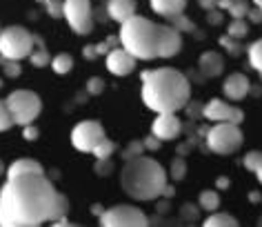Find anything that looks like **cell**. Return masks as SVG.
<instances>
[{"label":"cell","instance_id":"1","mask_svg":"<svg viewBox=\"0 0 262 227\" xmlns=\"http://www.w3.org/2000/svg\"><path fill=\"white\" fill-rule=\"evenodd\" d=\"M69 210L67 198L45 174L14 176L0 190V225L36 227L45 220H56Z\"/></svg>","mask_w":262,"mask_h":227},{"label":"cell","instance_id":"2","mask_svg":"<svg viewBox=\"0 0 262 227\" xmlns=\"http://www.w3.org/2000/svg\"><path fill=\"white\" fill-rule=\"evenodd\" d=\"M142 100L156 114L180 112L189 105L191 85L187 76L171 67H158L142 71Z\"/></svg>","mask_w":262,"mask_h":227},{"label":"cell","instance_id":"3","mask_svg":"<svg viewBox=\"0 0 262 227\" xmlns=\"http://www.w3.org/2000/svg\"><path fill=\"white\" fill-rule=\"evenodd\" d=\"M124 194L136 200H154L167 190V172L158 160L149 156H131L120 172Z\"/></svg>","mask_w":262,"mask_h":227},{"label":"cell","instance_id":"4","mask_svg":"<svg viewBox=\"0 0 262 227\" xmlns=\"http://www.w3.org/2000/svg\"><path fill=\"white\" fill-rule=\"evenodd\" d=\"M120 34L118 40L131 56L142 58V60H151L158 58V43H160V25L151 23L145 16L134 14L120 23Z\"/></svg>","mask_w":262,"mask_h":227},{"label":"cell","instance_id":"5","mask_svg":"<svg viewBox=\"0 0 262 227\" xmlns=\"http://www.w3.org/2000/svg\"><path fill=\"white\" fill-rule=\"evenodd\" d=\"M34 51V36L20 25H11L0 31V56L23 60Z\"/></svg>","mask_w":262,"mask_h":227},{"label":"cell","instance_id":"6","mask_svg":"<svg viewBox=\"0 0 262 227\" xmlns=\"http://www.w3.org/2000/svg\"><path fill=\"white\" fill-rule=\"evenodd\" d=\"M7 107L11 116H14L16 125H29L34 122L42 112V100L40 96L29 92V89H16L7 96Z\"/></svg>","mask_w":262,"mask_h":227},{"label":"cell","instance_id":"7","mask_svg":"<svg viewBox=\"0 0 262 227\" xmlns=\"http://www.w3.org/2000/svg\"><path fill=\"white\" fill-rule=\"evenodd\" d=\"M205 136L209 149L220 154V156L238 152L242 145V132L235 122H215V127L209 129Z\"/></svg>","mask_w":262,"mask_h":227},{"label":"cell","instance_id":"8","mask_svg":"<svg viewBox=\"0 0 262 227\" xmlns=\"http://www.w3.org/2000/svg\"><path fill=\"white\" fill-rule=\"evenodd\" d=\"M62 18L76 34H91V29H94L91 0H62Z\"/></svg>","mask_w":262,"mask_h":227},{"label":"cell","instance_id":"9","mask_svg":"<svg viewBox=\"0 0 262 227\" xmlns=\"http://www.w3.org/2000/svg\"><path fill=\"white\" fill-rule=\"evenodd\" d=\"M100 225L102 227H145L149 225V218L138 207L116 205L100 214Z\"/></svg>","mask_w":262,"mask_h":227},{"label":"cell","instance_id":"10","mask_svg":"<svg viewBox=\"0 0 262 227\" xmlns=\"http://www.w3.org/2000/svg\"><path fill=\"white\" fill-rule=\"evenodd\" d=\"M104 138V129L98 120H82L78 122L71 132V145H74L78 152H84V154H91L98 142Z\"/></svg>","mask_w":262,"mask_h":227},{"label":"cell","instance_id":"11","mask_svg":"<svg viewBox=\"0 0 262 227\" xmlns=\"http://www.w3.org/2000/svg\"><path fill=\"white\" fill-rule=\"evenodd\" d=\"M202 116H205L207 120L211 122H235V125H240L242 122V109L229 105L225 100H209L205 107H202Z\"/></svg>","mask_w":262,"mask_h":227},{"label":"cell","instance_id":"12","mask_svg":"<svg viewBox=\"0 0 262 227\" xmlns=\"http://www.w3.org/2000/svg\"><path fill=\"white\" fill-rule=\"evenodd\" d=\"M180 132H182V122H180L178 116H176V112L158 114L154 120V125H151V134L158 140H173L180 136Z\"/></svg>","mask_w":262,"mask_h":227},{"label":"cell","instance_id":"13","mask_svg":"<svg viewBox=\"0 0 262 227\" xmlns=\"http://www.w3.org/2000/svg\"><path fill=\"white\" fill-rule=\"evenodd\" d=\"M136 60L138 58L131 56L124 47H116L107 54V69L114 76H129L136 69Z\"/></svg>","mask_w":262,"mask_h":227},{"label":"cell","instance_id":"14","mask_svg":"<svg viewBox=\"0 0 262 227\" xmlns=\"http://www.w3.org/2000/svg\"><path fill=\"white\" fill-rule=\"evenodd\" d=\"M182 49V38L180 31L171 27V25H160V43H158V56L169 58L176 56Z\"/></svg>","mask_w":262,"mask_h":227},{"label":"cell","instance_id":"15","mask_svg":"<svg viewBox=\"0 0 262 227\" xmlns=\"http://www.w3.org/2000/svg\"><path fill=\"white\" fill-rule=\"evenodd\" d=\"M249 89H251V85H249V78L245 74H231L222 82V92L229 100H242L249 94Z\"/></svg>","mask_w":262,"mask_h":227},{"label":"cell","instance_id":"16","mask_svg":"<svg viewBox=\"0 0 262 227\" xmlns=\"http://www.w3.org/2000/svg\"><path fill=\"white\" fill-rule=\"evenodd\" d=\"M107 14H109L111 20L124 23L127 18H131L136 14V0H109Z\"/></svg>","mask_w":262,"mask_h":227},{"label":"cell","instance_id":"17","mask_svg":"<svg viewBox=\"0 0 262 227\" xmlns=\"http://www.w3.org/2000/svg\"><path fill=\"white\" fill-rule=\"evenodd\" d=\"M187 7V0H151V9L162 18H173L182 14Z\"/></svg>","mask_w":262,"mask_h":227},{"label":"cell","instance_id":"18","mask_svg":"<svg viewBox=\"0 0 262 227\" xmlns=\"http://www.w3.org/2000/svg\"><path fill=\"white\" fill-rule=\"evenodd\" d=\"M25 174H45L42 165L38 160H31V158H18L16 163L9 165L7 170V176L14 178V176H25Z\"/></svg>","mask_w":262,"mask_h":227},{"label":"cell","instance_id":"19","mask_svg":"<svg viewBox=\"0 0 262 227\" xmlns=\"http://www.w3.org/2000/svg\"><path fill=\"white\" fill-rule=\"evenodd\" d=\"M200 71L205 76H220L222 74V58L215 51H207L200 56Z\"/></svg>","mask_w":262,"mask_h":227},{"label":"cell","instance_id":"20","mask_svg":"<svg viewBox=\"0 0 262 227\" xmlns=\"http://www.w3.org/2000/svg\"><path fill=\"white\" fill-rule=\"evenodd\" d=\"M51 69H54L56 74H69V71L74 69V58L69 54H58L51 58Z\"/></svg>","mask_w":262,"mask_h":227},{"label":"cell","instance_id":"21","mask_svg":"<svg viewBox=\"0 0 262 227\" xmlns=\"http://www.w3.org/2000/svg\"><path fill=\"white\" fill-rule=\"evenodd\" d=\"M238 220L229 214H209V218L205 220V227H235Z\"/></svg>","mask_w":262,"mask_h":227},{"label":"cell","instance_id":"22","mask_svg":"<svg viewBox=\"0 0 262 227\" xmlns=\"http://www.w3.org/2000/svg\"><path fill=\"white\" fill-rule=\"evenodd\" d=\"M198 205L205 212H215L218 210V205H220V196L215 192H211V190H205L200 194V198H198Z\"/></svg>","mask_w":262,"mask_h":227},{"label":"cell","instance_id":"23","mask_svg":"<svg viewBox=\"0 0 262 227\" xmlns=\"http://www.w3.org/2000/svg\"><path fill=\"white\" fill-rule=\"evenodd\" d=\"M249 63H251V67L262 76V38L249 47Z\"/></svg>","mask_w":262,"mask_h":227},{"label":"cell","instance_id":"24","mask_svg":"<svg viewBox=\"0 0 262 227\" xmlns=\"http://www.w3.org/2000/svg\"><path fill=\"white\" fill-rule=\"evenodd\" d=\"M114 152H116V145L107 138V136H104V138L98 142L94 149H91V154H94L96 158H111V154H114Z\"/></svg>","mask_w":262,"mask_h":227},{"label":"cell","instance_id":"25","mask_svg":"<svg viewBox=\"0 0 262 227\" xmlns=\"http://www.w3.org/2000/svg\"><path fill=\"white\" fill-rule=\"evenodd\" d=\"M247 31H249V27H247V23L242 20V18H233V23L227 27V34H229V36H233V38L247 36Z\"/></svg>","mask_w":262,"mask_h":227},{"label":"cell","instance_id":"26","mask_svg":"<svg viewBox=\"0 0 262 227\" xmlns=\"http://www.w3.org/2000/svg\"><path fill=\"white\" fill-rule=\"evenodd\" d=\"M14 125V116H11L9 107H7V100H0V132L9 129Z\"/></svg>","mask_w":262,"mask_h":227},{"label":"cell","instance_id":"27","mask_svg":"<svg viewBox=\"0 0 262 227\" xmlns=\"http://www.w3.org/2000/svg\"><path fill=\"white\" fill-rule=\"evenodd\" d=\"M229 14H231L233 18H245L247 16V11H249V5H247V0H233L231 5H229Z\"/></svg>","mask_w":262,"mask_h":227},{"label":"cell","instance_id":"28","mask_svg":"<svg viewBox=\"0 0 262 227\" xmlns=\"http://www.w3.org/2000/svg\"><path fill=\"white\" fill-rule=\"evenodd\" d=\"M29 56H31V63H34L36 67H45L47 63H51V58H49V54H47V49H45L42 45L38 47V51H31Z\"/></svg>","mask_w":262,"mask_h":227},{"label":"cell","instance_id":"29","mask_svg":"<svg viewBox=\"0 0 262 227\" xmlns=\"http://www.w3.org/2000/svg\"><path fill=\"white\" fill-rule=\"evenodd\" d=\"M51 18H62V0H42Z\"/></svg>","mask_w":262,"mask_h":227},{"label":"cell","instance_id":"30","mask_svg":"<svg viewBox=\"0 0 262 227\" xmlns=\"http://www.w3.org/2000/svg\"><path fill=\"white\" fill-rule=\"evenodd\" d=\"M260 163H262V152H249L245 156V167L247 170H251V172L258 170Z\"/></svg>","mask_w":262,"mask_h":227},{"label":"cell","instance_id":"31","mask_svg":"<svg viewBox=\"0 0 262 227\" xmlns=\"http://www.w3.org/2000/svg\"><path fill=\"white\" fill-rule=\"evenodd\" d=\"M0 65H3L5 74L7 76H18L20 74V65H18V60H11V58H3L0 60Z\"/></svg>","mask_w":262,"mask_h":227},{"label":"cell","instance_id":"32","mask_svg":"<svg viewBox=\"0 0 262 227\" xmlns=\"http://www.w3.org/2000/svg\"><path fill=\"white\" fill-rule=\"evenodd\" d=\"M235 40H238V38H233V36H222L220 38V45H222V47H225V49H229V54H240V47H238V43H235Z\"/></svg>","mask_w":262,"mask_h":227},{"label":"cell","instance_id":"33","mask_svg":"<svg viewBox=\"0 0 262 227\" xmlns=\"http://www.w3.org/2000/svg\"><path fill=\"white\" fill-rule=\"evenodd\" d=\"M87 92L89 94H102L104 92V80L102 78H91V80H87Z\"/></svg>","mask_w":262,"mask_h":227},{"label":"cell","instance_id":"34","mask_svg":"<svg viewBox=\"0 0 262 227\" xmlns=\"http://www.w3.org/2000/svg\"><path fill=\"white\" fill-rule=\"evenodd\" d=\"M171 20H173V27H176V29H178V31H180V29H182V31H193V25H191V23H189V20H187V18H182V14H178V16H173V18H171Z\"/></svg>","mask_w":262,"mask_h":227},{"label":"cell","instance_id":"35","mask_svg":"<svg viewBox=\"0 0 262 227\" xmlns=\"http://www.w3.org/2000/svg\"><path fill=\"white\" fill-rule=\"evenodd\" d=\"M171 176L176 180H180L182 176H185V163L178 158V160H173V165H171Z\"/></svg>","mask_w":262,"mask_h":227},{"label":"cell","instance_id":"36","mask_svg":"<svg viewBox=\"0 0 262 227\" xmlns=\"http://www.w3.org/2000/svg\"><path fill=\"white\" fill-rule=\"evenodd\" d=\"M96 172L100 174H109L111 172V163H109V158H98V163H96Z\"/></svg>","mask_w":262,"mask_h":227},{"label":"cell","instance_id":"37","mask_svg":"<svg viewBox=\"0 0 262 227\" xmlns=\"http://www.w3.org/2000/svg\"><path fill=\"white\" fill-rule=\"evenodd\" d=\"M25 140H36L38 138V129L36 127H31V122H29V125H25Z\"/></svg>","mask_w":262,"mask_h":227},{"label":"cell","instance_id":"38","mask_svg":"<svg viewBox=\"0 0 262 227\" xmlns=\"http://www.w3.org/2000/svg\"><path fill=\"white\" fill-rule=\"evenodd\" d=\"M142 147H145V145H142V142H134V145H131V147H129L124 154H127V158H131V156H138V154L142 152Z\"/></svg>","mask_w":262,"mask_h":227},{"label":"cell","instance_id":"39","mask_svg":"<svg viewBox=\"0 0 262 227\" xmlns=\"http://www.w3.org/2000/svg\"><path fill=\"white\" fill-rule=\"evenodd\" d=\"M247 16L251 18L253 23H262V9H260V7H255V9H249V11H247Z\"/></svg>","mask_w":262,"mask_h":227},{"label":"cell","instance_id":"40","mask_svg":"<svg viewBox=\"0 0 262 227\" xmlns=\"http://www.w3.org/2000/svg\"><path fill=\"white\" fill-rule=\"evenodd\" d=\"M209 23H213V25H218L220 20H222V14H220V11H215V7L213 9H209Z\"/></svg>","mask_w":262,"mask_h":227},{"label":"cell","instance_id":"41","mask_svg":"<svg viewBox=\"0 0 262 227\" xmlns=\"http://www.w3.org/2000/svg\"><path fill=\"white\" fill-rule=\"evenodd\" d=\"M198 3H200V7L202 9H213V7H218V3H220V0H198Z\"/></svg>","mask_w":262,"mask_h":227},{"label":"cell","instance_id":"42","mask_svg":"<svg viewBox=\"0 0 262 227\" xmlns=\"http://www.w3.org/2000/svg\"><path fill=\"white\" fill-rule=\"evenodd\" d=\"M82 54H84V58H96V56H98V54H96V47H84Z\"/></svg>","mask_w":262,"mask_h":227},{"label":"cell","instance_id":"43","mask_svg":"<svg viewBox=\"0 0 262 227\" xmlns=\"http://www.w3.org/2000/svg\"><path fill=\"white\" fill-rule=\"evenodd\" d=\"M255 176H258V180H260V183H262V163L258 165V170H255Z\"/></svg>","mask_w":262,"mask_h":227},{"label":"cell","instance_id":"44","mask_svg":"<svg viewBox=\"0 0 262 227\" xmlns=\"http://www.w3.org/2000/svg\"><path fill=\"white\" fill-rule=\"evenodd\" d=\"M227 185H229V180H227V178H220V180H218V187H222V190H225Z\"/></svg>","mask_w":262,"mask_h":227},{"label":"cell","instance_id":"45","mask_svg":"<svg viewBox=\"0 0 262 227\" xmlns=\"http://www.w3.org/2000/svg\"><path fill=\"white\" fill-rule=\"evenodd\" d=\"M5 172H7V170H5V165H3V160H0V176H3V174Z\"/></svg>","mask_w":262,"mask_h":227},{"label":"cell","instance_id":"46","mask_svg":"<svg viewBox=\"0 0 262 227\" xmlns=\"http://www.w3.org/2000/svg\"><path fill=\"white\" fill-rule=\"evenodd\" d=\"M253 3H255V7H260V9H262V0H253Z\"/></svg>","mask_w":262,"mask_h":227},{"label":"cell","instance_id":"47","mask_svg":"<svg viewBox=\"0 0 262 227\" xmlns=\"http://www.w3.org/2000/svg\"><path fill=\"white\" fill-rule=\"evenodd\" d=\"M260 225H262V218H260Z\"/></svg>","mask_w":262,"mask_h":227}]
</instances>
